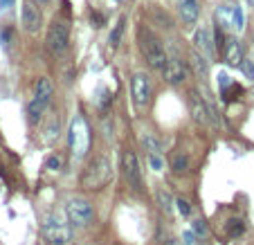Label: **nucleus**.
<instances>
[{
    "label": "nucleus",
    "instance_id": "nucleus-1",
    "mask_svg": "<svg viewBox=\"0 0 254 245\" xmlns=\"http://www.w3.org/2000/svg\"><path fill=\"white\" fill-rule=\"evenodd\" d=\"M113 180V164L106 155H95L88 164L84 166L79 178V187L85 191H99Z\"/></svg>",
    "mask_w": 254,
    "mask_h": 245
},
{
    "label": "nucleus",
    "instance_id": "nucleus-2",
    "mask_svg": "<svg viewBox=\"0 0 254 245\" xmlns=\"http://www.w3.org/2000/svg\"><path fill=\"white\" fill-rule=\"evenodd\" d=\"M140 50H142L144 59H146V63L151 65L153 70H162L164 63H167V50H164L162 41H160L158 36H155L151 29H140Z\"/></svg>",
    "mask_w": 254,
    "mask_h": 245
},
{
    "label": "nucleus",
    "instance_id": "nucleus-3",
    "mask_svg": "<svg viewBox=\"0 0 254 245\" xmlns=\"http://www.w3.org/2000/svg\"><path fill=\"white\" fill-rule=\"evenodd\" d=\"M43 236H45L48 245H70L72 225L65 223V218L58 214H48L43 220Z\"/></svg>",
    "mask_w": 254,
    "mask_h": 245
},
{
    "label": "nucleus",
    "instance_id": "nucleus-4",
    "mask_svg": "<svg viewBox=\"0 0 254 245\" xmlns=\"http://www.w3.org/2000/svg\"><path fill=\"white\" fill-rule=\"evenodd\" d=\"M68 142L74 160H81L90 149V128H88V124H85V119L81 115H74V119L70 122Z\"/></svg>",
    "mask_w": 254,
    "mask_h": 245
},
{
    "label": "nucleus",
    "instance_id": "nucleus-5",
    "mask_svg": "<svg viewBox=\"0 0 254 245\" xmlns=\"http://www.w3.org/2000/svg\"><path fill=\"white\" fill-rule=\"evenodd\" d=\"M65 218L72 227H85L95 218V209L85 198H70L65 205Z\"/></svg>",
    "mask_w": 254,
    "mask_h": 245
},
{
    "label": "nucleus",
    "instance_id": "nucleus-6",
    "mask_svg": "<svg viewBox=\"0 0 254 245\" xmlns=\"http://www.w3.org/2000/svg\"><path fill=\"white\" fill-rule=\"evenodd\" d=\"M216 23L221 25V29H232V32H241L245 25L243 9L236 2H225L216 9Z\"/></svg>",
    "mask_w": 254,
    "mask_h": 245
},
{
    "label": "nucleus",
    "instance_id": "nucleus-7",
    "mask_svg": "<svg viewBox=\"0 0 254 245\" xmlns=\"http://www.w3.org/2000/svg\"><path fill=\"white\" fill-rule=\"evenodd\" d=\"M45 43H48V50L52 54H63L65 50H68V45H70V25L68 23L54 18L52 25H50V29H48V38H45Z\"/></svg>",
    "mask_w": 254,
    "mask_h": 245
},
{
    "label": "nucleus",
    "instance_id": "nucleus-8",
    "mask_svg": "<svg viewBox=\"0 0 254 245\" xmlns=\"http://www.w3.org/2000/svg\"><path fill=\"white\" fill-rule=\"evenodd\" d=\"M122 173H124V180L128 182V187L131 189H135V191H140L144 187L142 182V171H140V162H138V155H135V151H124L122 153Z\"/></svg>",
    "mask_w": 254,
    "mask_h": 245
},
{
    "label": "nucleus",
    "instance_id": "nucleus-9",
    "mask_svg": "<svg viewBox=\"0 0 254 245\" xmlns=\"http://www.w3.org/2000/svg\"><path fill=\"white\" fill-rule=\"evenodd\" d=\"M131 90H133V102L138 108H146L151 102V77L146 72H135L131 81Z\"/></svg>",
    "mask_w": 254,
    "mask_h": 245
},
{
    "label": "nucleus",
    "instance_id": "nucleus-10",
    "mask_svg": "<svg viewBox=\"0 0 254 245\" xmlns=\"http://www.w3.org/2000/svg\"><path fill=\"white\" fill-rule=\"evenodd\" d=\"M21 23H23V29L29 34H36L38 29L43 27V11L36 2L32 0H25L23 2V11H21Z\"/></svg>",
    "mask_w": 254,
    "mask_h": 245
},
{
    "label": "nucleus",
    "instance_id": "nucleus-11",
    "mask_svg": "<svg viewBox=\"0 0 254 245\" xmlns=\"http://www.w3.org/2000/svg\"><path fill=\"white\" fill-rule=\"evenodd\" d=\"M162 77H164V81H167V83L180 85L182 81L187 79L185 63H182L180 59H167V63H164V68H162Z\"/></svg>",
    "mask_w": 254,
    "mask_h": 245
},
{
    "label": "nucleus",
    "instance_id": "nucleus-12",
    "mask_svg": "<svg viewBox=\"0 0 254 245\" xmlns=\"http://www.w3.org/2000/svg\"><path fill=\"white\" fill-rule=\"evenodd\" d=\"M189 110H191V117L196 119L198 124H207L212 119V112H209L205 97L198 95V92H191L189 95Z\"/></svg>",
    "mask_w": 254,
    "mask_h": 245
},
{
    "label": "nucleus",
    "instance_id": "nucleus-13",
    "mask_svg": "<svg viewBox=\"0 0 254 245\" xmlns=\"http://www.w3.org/2000/svg\"><path fill=\"white\" fill-rule=\"evenodd\" d=\"M223 56H225V63L232 65V68H238L241 61H243V45L236 41V38H229L223 45Z\"/></svg>",
    "mask_w": 254,
    "mask_h": 245
},
{
    "label": "nucleus",
    "instance_id": "nucleus-14",
    "mask_svg": "<svg viewBox=\"0 0 254 245\" xmlns=\"http://www.w3.org/2000/svg\"><path fill=\"white\" fill-rule=\"evenodd\" d=\"M194 45H196L198 50H200V54H205V56H212L214 54V41H212V34H209V29L207 27H200L196 34H194Z\"/></svg>",
    "mask_w": 254,
    "mask_h": 245
},
{
    "label": "nucleus",
    "instance_id": "nucleus-15",
    "mask_svg": "<svg viewBox=\"0 0 254 245\" xmlns=\"http://www.w3.org/2000/svg\"><path fill=\"white\" fill-rule=\"evenodd\" d=\"M198 14H200L198 0H180V16L185 25H196Z\"/></svg>",
    "mask_w": 254,
    "mask_h": 245
},
{
    "label": "nucleus",
    "instance_id": "nucleus-16",
    "mask_svg": "<svg viewBox=\"0 0 254 245\" xmlns=\"http://www.w3.org/2000/svg\"><path fill=\"white\" fill-rule=\"evenodd\" d=\"M189 63H191V68H194V72H196V77L205 79V77L209 75V61H207V56L200 54L198 50H194V52L189 54Z\"/></svg>",
    "mask_w": 254,
    "mask_h": 245
},
{
    "label": "nucleus",
    "instance_id": "nucleus-17",
    "mask_svg": "<svg viewBox=\"0 0 254 245\" xmlns=\"http://www.w3.org/2000/svg\"><path fill=\"white\" fill-rule=\"evenodd\" d=\"M52 95H54L52 81H50L48 77H41V79L36 81V88H34V97H36V99H41V102H45V104H50Z\"/></svg>",
    "mask_w": 254,
    "mask_h": 245
},
{
    "label": "nucleus",
    "instance_id": "nucleus-18",
    "mask_svg": "<svg viewBox=\"0 0 254 245\" xmlns=\"http://www.w3.org/2000/svg\"><path fill=\"white\" fill-rule=\"evenodd\" d=\"M45 108H48V104L34 97L32 102L27 104V119H29L32 124H38L41 122V117H43V112H45Z\"/></svg>",
    "mask_w": 254,
    "mask_h": 245
},
{
    "label": "nucleus",
    "instance_id": "nucleus-19",
    "mask_svg": "<svg viewBox=\"0 0 254 245\" xmlns=\"http://www.w3.org/2000/svg\"><path fill=\"white\" fill-rule=\"evenodd\" d=\"M124 27H126V16H119V21L113 25L111 29V36H108V43H111V48L117 50L119 48V43H122V36H124Z\"/></svg>",
    "mask_w": 254,
    "mask_h": 245
},
{
    "label": "nucleus",
    "instance_id": "nucleus-20",
    "mask_svg": "<svg viewBox=\"0 0 254 245\" xmlns=\"http://www.w3.org/2000/svg\"><path fill=\"white\" fill-rule=\"evenodd\" d=\"M142 146L148 151V155H160L162 153V146H160V139L153 133H142Z\"/></svg>",
    "mask_w": 254,
    "mask_h": 245
},
{
    "label": "nucleus",
    "instance_id": "nucleus-21",
    "mask_svg": "<svg viewBox=\"0 0 254 245\" xmlns=\"http://www.w3.org/2000/svg\"><path fill=\"white\" fill-rule=\"evenodd\" d=\"M171 169L175 171V173H187L189 171V158H187L185 153H173L171 155Z\"/></svg>",
    "mask_w": 254,
    "mask_h": 245
},
{
    "label": "nucleus",
    "instance_id": "nucleus-22",
    "mask_svg": "<svg viewBox=\"0 0 254 245\" xmlns=\"http://www.w3.org/2000/svg\"><path fill=\"white\" fill-rule=\"evenodd\" d=\"M158 203H160V209H164L167 214L173 209V198H171V193L167 189H160L158 191Z\"/></svg>",
    "mask_w": 254,
    "mask_h": 245
},
{
    "label": "nucleus",
    "instance_id": "nucleus-23",
    "mask_svg": "<svg viewBox=\"0 0 254 245\" xmlns=\"http://www.w3.org/2000/svg\"><path fill=\"white\" fill-rule=\"evenodd\" d=\"M238 95H243V88L236 83H227L223 88V97H225V102H232V99H238Z\"/></svg>",
    "mask_w": 254,
    "mask_h": 245
},
{
    "label": "nucleus",
    "instance_id": "nucleus-24",
    "mask_svg": "<svg viewBox=\"0 0 254 245\" xmlns=\"http://www.w3.org/2000/svg\"><path fill=\"white\" fill-rule=\"evenodd\" d=\"M243 229H245L243 220H238V218L227 220V236H241L243 234Z\"/></svg>",
    "mask_w": 254,
    "mask_h": 245
},
{
    "label": "nucleus",
    "instance_id": "nucleus-25",
    "mask_svg": "<svg viewBox=\"0 0 254 245\" xmlns=\"http://www.w3.org/2000/svg\"><path fill=\"white\" fill-rule=\"evenodd\" d=\"M238 68L243 70L245 79L254 81V61H252V59H245V56H243V61H241V65H238Z\"/></svg>",
    "mask_w": 254,
    "mask_h": 245
},
{
    "label": "nucleus",
    "instance_id": "nucleus-26",
    "mask_svg": "<svg viewBox=\"0 0 254 245\" xmlns=\"http://www.w3.org/2000/svg\"><path fill=\"white\" fill-rule=\"evenodd\" d=\"M45 166H48L50 171H61V166H63V160H61L58 155H50L48 160H45Z\"/></svg>",
    "mask_w": 254,
    "mask_h": 245
},
{
    "label": "nucleus",
    "instance_id": "nucleus-27",
    "mask_svg": "<svg viewBox=\"0 0 254 245\" xmlns=\"http://www.w3.org/2000/svg\"><path fill=\"white\" fill-rule=\"evenodd\" d=\"M191 229L200 236H207V225H205V220H200V218H196L194 223H191Z\"/></svg>",
    "mask_w": 254,
    "mask_h": 245
},
{
    "label": "nucleus",
    "instance_id": "nucleus-28",
    "mask_svg": "<svg viewBox=\"0 0 254 245\" xmlns=\"http://www.w3.org/2000/svg\"><path fill=\"white\" fill-rule=\"evenodd\" d=\"M175 205H178V212H180L182 216H189V214H191V207H189L187 200H175Z\"/></svg>",
    "mask_w": 254,
    "mask_h": 245
},
{
    "label": "nucleus",
    "instance_id": "nucleus-29",
    "mask_svg": "<svg viewBox=\"0 0 254 245\" xmlns=\"http://www.w3.org/2000/svg\"><path fill=\"white\" fill-rule=\"evenodd\" d=\"M90 21H92V25H95V27L104 25V16H101V14H97V11H92V14H90Z\"/></svg>",
    "mask_w": 254,
    "mask_h": 245
},
{
    "label": "nucleus",
    "instance_id": "nucleus-30",
    "mask_svg": "<svg viewBox=\"0 0 254 245\" xmlns=\"http://www.w3.org/2000/svg\"><path fill=\"white\" fill-rule=\"evenodd\" d=\"M182 245H194V232H185V236H182Z\"/></svg>",
    "mask_w": 254,
    "mask_h": 245
},
{
    "label": "nucleus",
    "instance_id": "nucleus-31",
    "mask_svg": "<svg viewBox=\"0 0 254 245\" xmlns=\"http://www.w3.org/2000/svg\"><path fill=\"white\" fill-rule=\"evenodd\" d=\"M38 2H41V5H45V2H50V0H38Z\"/></svg>",
    "mask_w": 254,
    "mask_h": 245
},
{
    "label": "nucleus",
    "instance_id": "nucleus-32",
    "mask_svg": "<svg viewBox=\"0 0 254 245\" xmlns=\"http://www.w3.org/2000/svg\"><path fill=\"white\" fill-rule=\"evenodd\" d=\"M250 5H252V7H254V0H250Z\"/></svg>",
    "mask_w": 254,
    "mask_h": 245
},
{
    "label": "nucleus",
    "instance_id": "nucleus-33",
    "mask_svg": "<svg viewBox=\"0 0 254 245\" xmlns=\"http://www.w3.org/2000/svg\"><path fill=\"white\" fill-rule=\"evenodd\" d=\"M169 245H178V243H169Z\"/></svg>",
    "mask_w": 254,
    "mask_h": 245
},
{
    "label": "nucleus",
    "instance_id": "nucleus-34",
    "mask_svg": "<svg viewBox=\"0 0 254 245\" xmlns=\"http://www.w3.org/2000/svg\"><path fill=\"white\" fill-rule=\"evenodd\" d=\"M117 2H122V0H117Z\"/></svg>",
    "mask_w": 254,
    "mask_h": 245
}]
</instances>
